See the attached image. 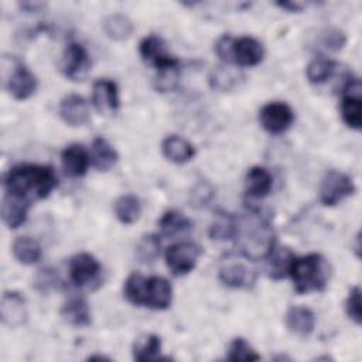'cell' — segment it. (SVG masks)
<instances>
[{"label": "cell", "instance_id": "cell-1", "mask_svg": "<svg viewBox=\"0 0 362 362\" xmlns=\"http://www.w3.org/2000/svg\"><path fill=\"white\" fill-rule=\"evenodd\" d=\"M57 175L49 165L18 164L4 175L6 192L18 195L28 201L47 198L57 187Z\"/></svg>", "mask_w": 362, "mask_h": 362}, {"label": "cell", "instance_id": "cell-2", "mask_svg": "<svg viewBox=\"0 0 362 362\" xmlns=\"http://www.w3.org/2000/svg\"><path fill=\"white\" fill-rule=\"evenodd\" d=\"M123 291L129 303L153 310H165L173 300L171 284L160 276L146 277L139 273H132L124 281Z\"/></svg>", "mask_w": 362, "mask_h": 362}, {"label": "cell", "instance_id": "cell-3", "mask_svg": "<svg viewBox=\"0 0 362 362\" xmlns=\"http://www.w3.org/2000/svg\"><path fill=\"white\" fill-rule=\"evenodd\" d=\"M242 253L250 260L267 257L274 247V233L272 226L262 216L250 215L236 223V235Z\"/></svg>", "mask_w": 362, "mask_h": 362}, {"label": "cell", "instance_id": "cell-4", "mask_svg": "<svg viewBox=\"0 0 362 362\" xmlns=\"http://www.w3.org/2000/svg\"><path fill=\"white\" fill-rule=\"evenodd\" d=\"M329 273L331 269L327 259L318 253L294 257L288 272L293 279L294 290L298 294L324 290L328 283Z\"/></svg>", "mask_w": 362, "mask_h": 362}, {"label": "cell", "instance_id": "cell-5", "mask_svg": "<svg viewBox=\"0 0 362 362\" xmlns=\"http://www.w3.org/2000/svg\"><path fill=\"white\" fill-rule=\"evenodd\" d=\"M355 192V184L348 174L329 170L320 187V201L325 206H334Z\"/></svg>", "mask_w": 362, "mask_h": 362}, {"label": "cell", "instance_id": "cell-6", "mask_svg": "<svg viewBox=\"0 0 362 362\" xmlns=\"http://www.w3.org/2000/svg\"><path fill=\"white\" fill-rule=\"evenodd\" d=\"M201 253L202 250L197 243L188 240L178 242L167 249L165 262L174 276H184L195 267Z\"/></svg>", "mask_w": 362, "mask_h": 362}, {"label": "cell", "instance_id": "cell-7", "mask_svg": "<svg viewBox=\"0 0 362 362\" xmlns=\"http://www.w3.org/2000/svg\"><path fill=\"white\" fill-rule=\"evenodd\" d=\"M344 98L341 102V116L346 126L359 130L362 126V102L361 82L358 78H351L342 89Z\"/></svg>", "mask_w": 362, "mask_h": 362}, {"label": "cell", "instance_id": "cell-8", "mask_svg": "<svg viewBox=\"0 0 362 362\" xmlns=\"http://www.w3.org/2000/svg\"><path fill=\"white\" fill-rule=\"evenodd\" d=\"M259 119L262 127L266 132L272 134H280L291 126L294 113L291 107L284 102H269L262 107Z\"/></svg>", "mask_w": 362, "mask_h": 362}, {"label": "cell", "instance_id": "cell-9", "mask_svg": "<svg viewBox=\"0 0 362 362\" xmlns=\"http://www.w3.org/2000/svg\"><path fill=\"white\" fill-rule=\"evenodd\" d=\"M6 88L14 99L25 100L35 92L37 79L23 62L14 59V64L6 79Z\"/></svg>", "mask_w": 362, "mask_h": 362}, {"label": "cell", "instance_id": "cell-10", "mask_svg": "<svg viewBox=\"0 0 362 362\" xmlns=\"http://www.w3.org/2000/svg\"><path fill=\"white\" fill-rule=\"evenodd\" d=\"M263 57L264 48L256 38L249 35L233 38L229 64H236L239 66H255L263 59Z\"/></svg>", "mask_w": 362, "mask_h": 362}, {"label": "cell", "instance_id": "cell-11", "mask_svg": "<svg viewBox=\"0 0 362 362\" xmlns=\"http://www.w3.org/2000/svg\"><path fill=\"white\" fill-rule=\"evenodd\" d=\"M90 68V59L82 44L71 42L64 51L62 72L71 81H81Z\"/></svg>", "mask_w": 362, "mask_h": 362}, {"label": "cell", "instance_id": "cell-12", "mask_svg": "<svg viewBox=\"0 0 362 362\" xmlns=\"http://www.w3.org/2000/svg\"><path fill=\"white\" fill-rule=\"evenodd\" d=\"M100 273L99 262L89 253H78L69 260V277L71 281L83 287L98 279Z\"/></svg>", "mask_w": 362, "mask_h": 362}, {"label": "cell", "instance_id": "cell-13", "mask_svg": "<svg viewBox=\"0 0 362 362\" xmlns=\"http://www.w3.org/2000/svg\"><path fill=\"white\" fill-rule=\"evenodd\" d=\"M0 317L4 325L16 328L27 320L25 298L17 291H6L1 297Z\"/></svg>", "mask_w": 362, "mask_h": 362}, {"label": "cell", "instance_id": "cell-14", "mask_svg": "<svg viewBox=\"0 0 362 362\" xmlns=\"http://www.w3.org/2000/svg\"><path fill=\"white\" fill-rule=\"evenodd\" d=\"M92 103L100 113H113L119 109L117 86L110 79H98L92 86Z\"/></svg>", "mask_w": 362, "mask_h": 362}, {"label": "cell", "instance_id": "cell-15", "mask_svg": "<svg viewBox=\"0 0 362 362\" xmlns=\"http://www.w3.org/2000/svg\"><path fill=\"white\" fill-rule=\"evenodd\" d=\"M59 116L69 126H82L89 119L86 100L75 93L66 95L59 103Z\"/></svg>", "mask_w": 362, "mask_h": 362}, {"label": "cell", "instance_id": "cell-16", "mask_svg": "<svg viewBox=\"0 0 362 362\" xmlns=\"http://www.w3.org/2000/svg\"><path fill=\"white\" fill-rule=\"evenodd\" d=\"M28 208H30L28 199L6 192V195L3 198V204H1L3 222L11 229L18 228L20 225H23L25 222Z\"/></svg>", "mask_w": 362, "mask_h": 362}, {"label": "cell", "instance_id": "cell-17", "mask_svg": "<svg viewBox=\"0 0 362 362\" xmlns=\"http://www.w3.org/2000/svg\"><path fill=\"white\" fill-rule=\"evenodd\" d=\"M61 163L66 175L78 178L86 173L89 165V156L83 146L74 143L64 148L61 154Z\"/></svg>", "mask_w": 362, "mask_h": 362}, {"label": "cell", "instance_id": "cell-18", "mask_svg": "<svg viewBox=\"0 0 362 362\" xmlns=\"http://www.w3.org/2000/svg\"><path fill=\"white\" fill-rule=\"evenodd\" d=\"M139 52L146 62L154 65V68H160L173 62L175 58L167 54L165 42L158 35H148L141 40L139 45Z\"/></svg>", "mask_w": 362, "mask_h": 362}, {"label": "cell", "instance_id": "cell-19", "mask_svg": "<svg viewBox=\"0 0 362 362\" xmlns=\"http://www.w3.org/2000/svg\"><path fill=\"white\" fill-rule=\"evenodd\" d=\"M161 151L167 160L175 164H184L189 161L195 154L192 144L177 134H170L164 137V140L161 141Z\"/></svg>", "mask_w": 362, "mask_h": 362}, {"label": "cell", "instance_id": "cell-20", "mask_svg": "<svg viewBox=\"0 0 362 362\" xmlns=\"http://www.w3.org/2000/svg\"><path fill=\"white\" fill-rule=\"evenodd\" d=\"M272 174L260 165L247 170L245 177V189L250 198H263L272 189Z\"/></svg>", "mask_w": 362, "mask_h": 362}, {"label": "cell", "instance_id": "cell-21", "mask_svg": "<svg viewBox=\"0 0 362 362\" xmlns=\"http://www.w3.org/2000/svg\"><path fill=\"white\" fill-rule=\"evenodd\" d=\"M286 325L293 334L307 337L315 327V315L307 307H291L286 313Z\"/></svg>", "mask_w": 362, "mask_h": 362}, {"label": "cell", "instance_id": "cell-22", "mask_svg": "<svg viewBox=\"0 0 362 362\" xmlns=\"http://www.w3.org/2000/svg\"><path fill=\"white\" fill-rule=\"evenodd\" d=\"M219 280L228 287L243 288L255 283V273L242 263H226L219 269Z\"/></svg>", "mask_w": 362, "mask_h": 362}, {"label": "cell", "instance_id": "cell-23", "mask_svg": "<svg viewBox=\"0 0 362 362\" xmlns=\"http://www.w3.org/2000/svg\"><path fill=\"white\" fill-rule=\"evenodd\" d=\"M61 314L74 327H86L90 324V310L83 297L69 298L64 304Z\"/></svg>", "mask_w": 362, "mask_h": 362}, {"label": "cell", "instance_id": "cell-24", "mask_svg": "<svg viewBox=\"0 0 362 362\" xmlns=\"http://www.w3.org/2000/svg\"><path fill=\"white\" fill-rule=\"evenodd\" d=\"M90 158L95 168H98L99 171H107L117 161V153L106 139L96 137L92 141Z\"/></svg>", "mask_w": 362, "mask_h": 362}, {"label": "cell", "instance_id": "cell-25", "mask_svg": "<svg viewBox=\"0 0 362 362\" xmlns=\"http://www.w3.org/2000/svg\"><path fill=\"white\" fill-rule=\"evenodd\" d=\"M103 30L109 38L123 41L132 35L133 23L127 16L122 13H113L105 18Z\"/></svg>", "mask_w": 362, "mask_h": 362}, {"label": "cell", "instance_id": "cell-26", "mask_svg": "<svg viewBox=\"0 0 362 362\" xmlns=\"http://www.w3.org/2000/svg\"><path fill=\"white\" fill-rule=\"evenodd\" d=\"M141 214V205L136 195L124 194L119 197L115 202V215L116 218L126 225H130L139 219Z\"/></svg>", "mask_w": 362, "mask_h": 362}, {"label": "cell", "instance_id": "cell-27", "mask_svg": "<svg viewBox=\"0 0 362 362\" xmlns=\"http://www.w3.org/2000/svg\"><path fill=\"white\" fill-rule=\"evenodd\" d=\"M13 255L23 264H34L41 259V246L28 236H20L13 243Z\"/></svg>", "mask_w": 362, "mask_h": 362}, {"label": "cell", "instance_id": "cell-28", "mask_svg": "<svg viewBox=\"0 0 362 362\" xmlns=\"http://www.w3.org/2000/svg\"><path fill=\"white\" fill-rule=\"evenodd\" d=\"M267 257H269V276L273 280H280L288 274L291 263L296 256L288 247H280L276 250L273 249V252Z\"/></svg>", "mask_w": 362, "mask_h": 362}, {"label": "cell", "instance_id": "cell-29", "mask_svg": "<svg viewBox=\"0 0 362 362\" xmlns=\"http://www.w3.org/2000/svg\"><path fill=\"white\" fill-rule=\"evenodd\" d=\"M161 351V339L156 334H146L136 339L133 345V358L136 361L144 362L157 359Z\"/></svg>", "mask_w": 362, "mask_h": 362}, {"label": "cell", "instance_id": "cell-30", "mask_svg": "<svg viewBox=\"0 0 362 362\" xmlns=\"http://www.w3.org/2000/svg\"><path fill=\"white\" fill-rule=\"evenodd\" d=\"M337 68L338 65L334 61L317 57L307 65V79L314 85H321L334 76Z\"/></svg>", "mask_w": 362, "mask_h": 362}, {"label": "cell", "instance_id": "cell-31", "mask_svg": "<svg viewBox=\"0 0 362 362\" xmlns=\"http://www.w3.org/2000/svg\"><path fill=\"white\" fill-rule=\"evenodd\" d=\"M161 233L165 236H174L177 233L187 232L192 228L191 221L178 211H167L158 221Z\"/></svg>", "mask_w": 362, "mask_h": 362}, {"label": "cell", "instance_id": "cell-32", "mask_svg": "<svg viewBox=\"0 0 362 362\" xmlns=\"http://www.w3.org/2000/svg\"><path fill=\"white\" fill-rule=\"evenodd\" d=\"M157 75L154 78V88L158 92H171L175 89L180 78V66L178 61L174 59L173 62L163 65L156 69Z\"/></svg>", "mask_w": 362, "mask_h": 362}, {"label": "cell", "instance_id": "cell-33", "mask_svg": "<svg viewBox=\"0 0 362 362\" xmlns=\"http://www.w3.org/2000/svg\"><path fill=\"white\" fill-rule=\"evenodd\" d=\"M228 361H257L260 359V355L256 354V351L247 344L246 339L243 338H235L228 348Z\"/></svg>", "mask_w": 362, "mask_h": 362}, {"label": "cell", "instance_id": "cell-34", "mask_svg": "<svg viewBox=\"0 0 362 362\" xmlns=\"http://www.w3.org/2000/svg\"><path fill=\"white\" fill-rule=\"evenodd\" d=\"M160 253V239L157 235H144L136 246V255L140 262H153Z\"/></svg>", "mask_w": 362, "mask_h": 362}, {"label": "cell", "instance_id": "cell-35", "mask_svg": "<svg viewBox=\"0 0 362 362\" xmlns=\"http://www.w3.org/2000/svg\"><path fill=\"white\" fill-rule=\"evenodd\" d=\"M34 286L41 293H48V291L57 288L59 286V277H58L57 270H54L51 267L38 270V273L35 274V279H34Z\"/></svg>", "mask_w": 362, "mask_h": 362}, {"label": "cell", "instance_id": "cell-36", "mask_svg": "<svg viewBox=\"0 0 362 362\" xmlns=\"http://www.w3.org/2000/svg\"><path fill=\"white\" fill-rule=\"evenodd\" d=\"M345 310L348 317L358 325L362 322V313H361V288L358 286L352 287L346 301H345Z\"/></svg>", "mask_w": 362, "mask_h": 362}, {"label": "cell", "instance_id": "cell-37", "mask_svg": "<svg viewBox=\"0 0 362 362\" xmlns=\"http://www.w3.org/2000/svg\"><path fill=\"white\" fill-rule=\"evenodd\" d=\"M209 235L212 239H233L236 235V222L230 218L215 222L211 226Z\"/></svg>", "mask_w": 362, "mask_h": 362}, {"label": "cell", "instance_id": "cell-38", "mask_svg": "<svg viewBox=\"0 0 362 362\" xmlns=\"http://www.w3.org/2000/svg\"><path fill=\"white\" fill-rule=\"evenodd\" d=\"M346 42L345 34L338 28H328L321 35V44L329 51L341 49Z\"/></svg>", "mask_w": 362, "mask_h": 362}, {"label": "cell", "instance_id": "cell-39", "mask_svg": "<svg viewBox=\"0 0 362 362\" xmlns=\"http://www.w3.org/2000/svg\"><path fill=\"white\" fill-rule=\"evenodd\" d=\"M236 79H238V75L230 72L228 68L226 69L225 68H219L211 76L212 86L216 88V89H221V90L230 89L236 83Z\"/></svg>", "mask_w": 362, "mask_h": 362}, {"label": "cell", "instance_id": "cell-40", "mask_svg": "<svg viewBox=\"0 0 362 362\" xmlns=\"http://www.w3.org/2000/svg\"><path fill=\"white\" fill-rule=\"evenodd\" d=\"M45 4L44 3H40V1H23V3H20V7L23 8V10H25V11H28V13H31V11H38L40 8H42Z\"/></svg>", "mask_w": 362, "mask_h": 362}, {"label": "cell", "instance_id": "cell-41", "mask_svg": "<svg viewBox=\"0 0 362 362\" xmlns=\"http://www.w3.org/2000/svg\"><path fill=\"white\" fill-rule=\"evenodd\" d=\"M277 6H280L281 8H287L290 11H300L304 4L303 3H297V1H290V3H277Z\"/></svg>", "mask_w": 362, "mask_h": 362}]
</instances>
